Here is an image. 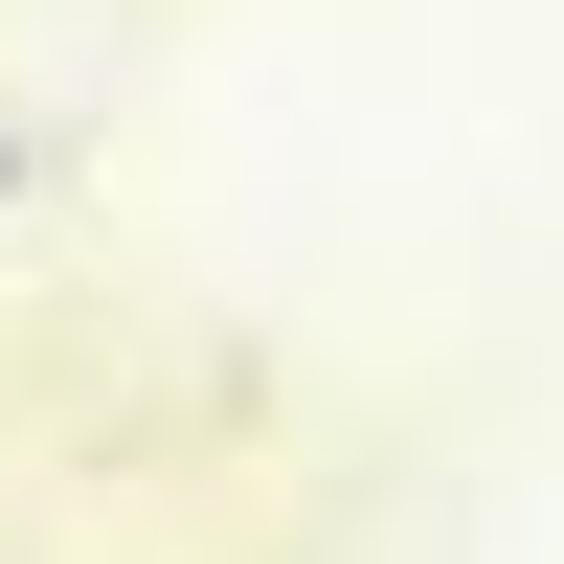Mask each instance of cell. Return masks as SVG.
Returning a JSON list of instances; mask_svg holds the SVG:
<instances>
[{
	"instance_id": "6da1fadb",
	"label": "cell",
	"mask_w": 564,
	"mask_h": 564,
	"mask_svg": "<svg viewBox=\"0 0 564 564\" xmlns=\"http://www.w3.org/2000/svg\"><path fill=\"white\" fill-rule=\"evenodd\" d=\"M0 204H23V135H0Z\"/></svg>"
}]
</instances>
